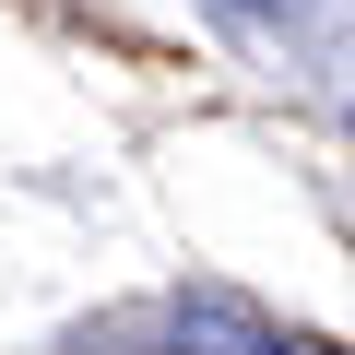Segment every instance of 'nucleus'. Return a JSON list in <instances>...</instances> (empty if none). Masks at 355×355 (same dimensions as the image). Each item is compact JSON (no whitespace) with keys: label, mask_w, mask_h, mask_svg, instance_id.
<instances>
[{"label":"nucleus","mask_w":355,"mask_h":355,"mask_svg":"<svg viewBox=\"0 0 355 355\" xmlns=\"http://www.w3.org/2000/svg\"><path fill=\"white\" fill-rule=\"evenodd\" d=\"M178 343H190V355H320L308 331H272L237 296H178Z\"/></svg>","instance_id":"f257e3e1"},{"label":"nucleus","mask_w":355,"mask_h":355,"mask_svg":"<svg viewBox=\"0 0 355 355\" xmlns=\"http://www.w3.org/2000/svg\"><path fill=\"white\" fill-rule=\"evenodd\" d=\"M261 12H272V0H261Z\"/></svg>","instance_id":"f03ea898"}]
</instances>
